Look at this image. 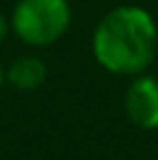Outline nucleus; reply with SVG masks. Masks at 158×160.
I'll list each match as a JSON object with an SVG mask.
<instances>
[{
	"mask_svg": "<svg viewBox=\"0 0 158 160\" xmlns=\"http://www.w3.org/2000/svg\"><path fill=\"white\" fill-rule=\"evenodd\" d=\"M156 49L158 26L144 7H114L95 26L93 56L112 74H142L154 63Z\"/></svg>",
	"mask_w": 158,
	"mask_h": 160,
	"instance_id": "nucleus-1",
	"label": "nucleus"
},
{
	"mask_svg": "<svg viewBox=\"0 0 158 160\" xmlns=\"http://www.w3.org/2000/svg\"><path fill=\"white\" fill-rule=\"evenodd\" d=\"M72 23L68 0H19L12 9L9 26L28 47H49L58 42Z\"/></svg>",
	"mask_w": 158,
	"mask_h": 160,
	"instance_id": "nucleus-2",
	"label": "nucleus"
},
{
	"mask_svg": "<svg viewBox=\"0 0 158 160\" xmlns=\"http://www.w3.org/2000/svg\"><path fill=\"white\" fill-rule=\"evenodd\" d=\"M123 109L133 125L142 130L158 128V79L140 74L128 86L123 98Z\"/></svg>",
	"mask_w": 158,
	"mask_h": 160,
	"instance_id": "nucleus-3",
	"label": "nucleus"
},
{
	"mask_svg": "<svg viewBox=\"0 0 158 160\" xmlns=\"http://www.w3.org/2000/svg\"><path fill=\"white\" fill-rule=\"evenodd\" d=\"M5 81L19 91H37L47 81V65L37 56H19L5 70Z\"/></svg>",
	"mask_w": 158,
	"mask_h": 160,
	"instance_id": "nucleus-4",
	"label": "nucleus"
},
{
	"mask_svg": "<svg viewBox=\"0 0 158 160\" xmlns=\"http://www.w3.org/2000/svg\"><path fill=\"white\" fill-rule=\"evenodd\" d=\"M7 28H9V23H7V21H5V16L0 14V44H3L5 35H7Z\"/></svg>",
	"mask_w": 158,
	"mask_h": 160,
	"instance_id": "nucleus-5",
	"label": "nucleus"
},
{
	"mask_svg": "<svg viewBox=\"0 0 158 160\" xmlns=\"http://www.w3.org/2000/svg\"><path fill=\"white\" fill-rule=\"evenodd\" d=\"M3 84H5V68L0 65V88H3Z\"/></svg>",
	"mask_w": 158,
	"mask_h": 160,
	"instance_id": "nucleus-6",
	"label": "nucleus"
}]
</instances>
